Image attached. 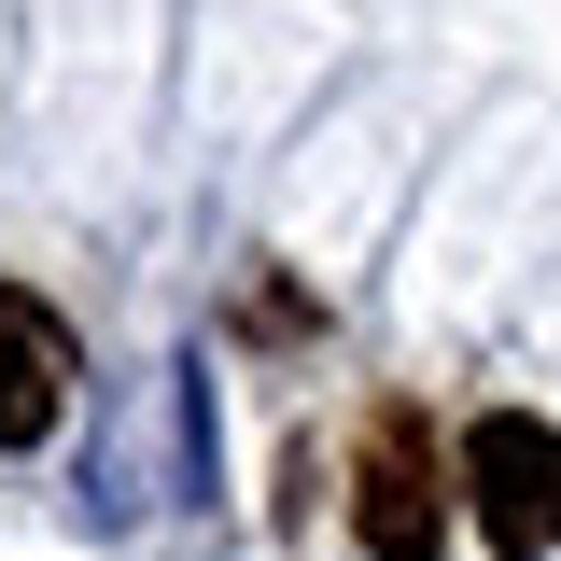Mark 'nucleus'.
Here are the masks:
<instances>
[{"label": "nucleus", "mask_w": 561, "mask_h": 561, "mask_svg": "<svg viewBox=\"0 0 561 561\" xmlns=\"http://www.w3.org/2000/svg\"><path fill=\"white\" fill-rule=\"evenodd\" d=\"M463 505H478V534L505 561H548L561 548V435L534 408H491L463 435Z\"/></svg>", "instance_id": "obj_1"}, {"label": "nucleus", "mask_w": 561, "mask_h": 561, "mask_svg": "<svg viewBox=\"0 0 561 561\" xmlns=\"http://www.w3.org/2000/svg\"><path fill=\"white\" fill-rule=\"evenodd\" d=\"M70 379H84L70 323L28 295V280H0V449H43V435L70 421Z\"/></svg>", "instance_id": "obj_2"}, {"label": "nucleus", "mask_w": 561, "mask_h": 561, "mask_svg": "<svg viewBox=\"0 0 561 561\" xmlns=\"http://www.w3.org/2000/svg\"><path fill=\"white\" fill-rule=\"evenodd\" d=\"M365 548L379 561H435V463H421V421L408 408H379L365 421Z\"/></svg>", "instance_id": "obj_3"}]
</instances>
